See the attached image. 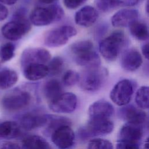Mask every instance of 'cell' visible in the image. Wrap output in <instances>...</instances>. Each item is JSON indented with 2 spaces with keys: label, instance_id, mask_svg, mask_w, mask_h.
<instances>
[{
  "label": "cell",
  "instance_id": "cell-20",
  "mask_svg": "<svg viewBox=\"0 0 149 149\" xmlns=\"http://www.w3.org/2000/svg\"><path fill=\"white\" fill-rule=\"evenodd\" d=\"M76 63L87 69L100 67L101 59L98 54L93 50L76 55L75 58Z\"/></svg>",
  "mask_w": 149,
  "mask_h": 149
},
{
  "label": "cell",
  "instance_id": "cell-28",
  "mask_svg": "<svg viewBox=\"0 0 149 149\" xmlns=\"http://www.w3.org/2000/svg\"><path fill=\"white\" fill-rule=\"evenodd\" d=\"M50 60L47 65L48 75L54 76L61 73L64 65V62L62 58L59 56H55Z\"/></svg>",
  "mask_w": 149,
  "mask_h": 149
},
{
  "label": "cell",
  "instance_id": "cell-27",
  "mask_svg": "<svg viewBox=\"0 0 149 149\" xmlns=\"http://www.w3.org/2000/svg\"><path fill=\"white\" fill-rule=\"evenodd\" d=\"M93 44L90 40H80L73 43L70 49L76 55H78L93 50Z\"/></svg>",
  "mask_w": 149,
  "mask_h": 149
},
{
  "label": "cell",
  "instance_id": "cell-12",
  "mask_svg": "<svg viewBox=\"0 0 149 149\" xmlns=\"http://www.w3.org/2000/svg\"><path fill=\"white\" fill-rule=\"evenodd\" d=\"M98 13L97 10L91 6H85L80 9L75 14L76 23L84 27L92 26L97 20Z\"/></svg>",
  "mask_w": 149,
  "mask_h": 149
},
{
  "label": "cell",
  "instance_id": "cell-35",
  "mask_svg": "<svg viewBox=\"0 0 149 149\" xmlns=\"http://www.w3.org/2000/svg\"><path fill=\"white\" fill-rule=\"evenodd\" d=\"M0 149H22V148L17 143L6 142L0 146Z\"/></svg>",
  "mask_w": 149,
  "mask_h": 149
},
{
  "label": "cell",
  "instance_id": "cell-36",
  "mask_svg": "<svg viewBox=\"0 0 149 149\" xmlns=\"http://www.w3.org/2000/svg\"><path fill=\"white\" fill-rule=\"evenodd\" d=\"M118 5H122L127 6H132L136 5L139 0H116Z\"/></svg>",
  "mask_w": 149,
  "mask_h": 149
},
{
  "label": "cell",
  "instance_id": "cell-22",
  "mask_svg": "<svg viewBox=\"0 0 149 149\" xmlns=\"http://www.w3.org/2000/svg\"><path fill=\"white\" fill-rule=\"evenodd\" d=\"M20 133L19 125L14 121H5L0 123V137L6 139L17 137Z\"/></svg>",
  "mask_w": 149,
  "mask_h": 149
},
{
  "label": "cell",
  "instance_id": "cell-11",
  "mask_svg": "<svg viewBox=\"0 0 149 149\" xmlns=\"http://www.w3.org/2000/svg\"><path fill=\"white\" fill-rule=\"evenodd\" d=\"M51 59L50 52L42 48H31L26 49L22 56V67L32 63L45 64Z\"/></svg>",
  "mask_w": 149,
  "mask_h": 149
},
{
  "label": "cell",
  "instance_id": "cell-37",
  "mask_svg": "<svg viewBox=\"0 0 149 149\" xmlns=\"http://www.w3.org/2000/svg\"><path fill=\"white\" fill-rule=\"evenodd\" d=\"M8 15V10L3 4L0 3V21L5 20Z\"/></svg>",
  "mask_w": 149,
  "mask_h": 149
},
{
  "label": "cell",
  "instance_id": "cell-18",
  "mask_svg": "<svg viewBox=\"0 0 149 149\" xmlns=\"http://www.w3.org/2000/svg\"><path fill=\"white\" fill-rule=\"evenodd\" d=\"M120 111V116L127 122L141 125L145 122L147 115L141 109L136 108L133 105H125Z\"/></svg>",
  "mask_w": 149,
  "mask_h": 149
},
{
  "label": "cell",
  "instance_id": "cell-29",
  "mask_svg": "<svg viewBox=\"0 0 149 149\" xmlns=\"http://www.w3.org/2000/svg\"><path fill=\"white\" fill-rule=\"evenodd\" d=\"M15 49V45L10 42L2 45L0 47V58L1 61L6 62L11 59L14 56Z\"/></svg>",
  "mask_w": 149,
  "mask_h": 149
},
{
  "label": "cell",
  "instance_id": "cell-19",
  "mask_svg": "<svg viewBox=\"0 0 149 149\" xmlns=\"http://www.w3.org/2000/svg\"><path fill=\"white\" fill-rule=\"evenodd\" d=\"M23 75L30 81H37L48 75V67L45 64L32 63L23 67Z\"/></svg>",
  "mask_w": 149,
  "mask_h": 149
},
{
  "label": "cell",
  "instance_id": "cell-13",
  "mask_svg": "<svg viewBox=\"0 0 149 149\" xmlns=\"http://www.w3.org/2000/svg\"><path fill=\"white\" fill-rule=\"evenodd\" d=\"M143 59L140 52L136 49L131 48L125 51L120 59V65L126 70L135 71L141 65Z\"/></svg>",
  "mask_w": 149,
  "mask_h": 149
},
{
  "label": "cell",
  "instance_id": "cell-9",
  "mask_svg": "<svg viewBox=\"0 0 149 149\" xmlns=\"http://www.w3.org/2000/svg\"><path fill=\"white\" fill-rule=\"evenodd\" d=\"M74 133L70 125H64L58 127L52 132V143L59 149H69L74 141Z\"/></svg>",
  "mask_w": 149,
  "mask_h": 149
},
{
  "label": "cell",
  "instance_id": "cell-16",
  "mask_svg": "<svg viewBox=\"0 0 149 149\" xmlns=\"http://www.w3.org/2000/svg\"><path fill=\"white\" fill-rule=\"evenodd\" d=\"M50 116L37 113H27L24 115L20 119V125L25 130H31L46 125Z\"/></svg>",
  "mask_w": 149,
  "mask_h": 149
},
{
  "label": "cell",
  "instance_id": "cell-33",
  "mask_svg": "<svg viewBox=\"0 0 149 149\" xmlns=\"http://www.w3.org/2000/svg\"><path fill=\"white\" fill-rule=\"evenodd\" d=\"M116 149H140L137 142L118 140L116 144Z\"/></svg>",
  "mask_w": 149,
  "mask_h": 149
},
{
  "label": "cell",
  "instance_id": "cell-8",
  "mask_svg": "<svg viewBox=\"0 0 149 149\" xmlns=\"http://www.w3.org/2000/svg\"><path fill=\"white\" fill-rule=\"evenodd\" d=\"M77 98L72 93H63L54 100L49 102V108L56 113H68L74 111L76 108Z\"/></svg>",
  "mask_w": 149,
  "mask_h": 149
},
{
  "label": "cell",
  "instance_id": "cell-15",
  "mask_svg": "<svg viewBox=\"0 0 149 149\" xmlns=\"http://www.w3.org/2000/svg\"><path fill=\"white\" fill-rule=\"evenodd\" d=\"M114 113L113 105L105 100H98L91 104L88 113L91 118H109Z\"/></svg>",
  "mask_w": 149,
  "mask_h": 149
},
{
  "label": "cell",
  "instance_id": "cell-38",
  "mask_svg": "<svg viewBox=\"0 0 149 149\" xmlns=\"http://www.w3.org/2000/svg\"><path fill=\"white\" fill-rule=\"evenodd\" d=\"M141 51L142 53L143 54V55L144 56V57L147 59H148L149 58V45L148 44H145L143 45L142 48H141Z\"/></svg>",
  "mask_w": 149,
  "mask_h": 149
},
{
  "label": "cell",
  "instance_id": "cell-1",
  "mask_svg": "<svg viewBox=\"0 0 149 149\" xmlns=\"http://www.w3.org/2000/svg\"><path fill=\"white\" fill-rule=\"evenodd\" d=\"M64 16V11L58 5L48 7H37L30 13V22L36 26H44L60 20Z\"/></svg>",
  "mask_w": 149,
  "mask_h": 149
},
{
  "label": "cell",
  "instance_id": "cell-25",
  "mask_svg": "<svg viewBox=\"0 0 149 149\" xmlns=\"http://www.w3.org/2000/svg\"><path fill=\"white\" fill-rule=\"evenodd\" d=\"M131 34L136 39L145 41L148 38V29L147 24L143 22L136 20L129 26Z\"/></svg>",
  "mask_w": 149,
  "mask_h": 149
},
{
  "label": "cell",
  "instance_id": "cell-7",
  "mask_svg": "<svg viewBox=\"0 0 149 149\" xmlns=\"http://www.w3.org/2000/svg\"><path fill=\"white\" fill-rule=\"evenodd\" d=\"M133 85L128 79L118 81L111 90L109 97L112 101L118 106H125L130 101L133 94Z\"/></svg>",
  "mask_w": 149,
  "mask_h": 149
},
{
  "label": "cell",
  "instance_id": "cell-34",
  "mask_svg": "<svg viewBox=\"0 0 149 149\" xmlns=\"http://www.w3.org/2000/svg\"><path fill=\"white\" fill-rule=\"evenodd\" d=\"M87 0H63L66 8L69 9H74L85 3Z\"/></svg>",
  "mask_w": 149,
  "mask_h": 149
},
{
  "label": "cell",
  "instance_id": "cell-31",
  "mask_svg": "<svg viewBox=\"0 0 149 149\" xmlns=\"http://www.w3.org/2000/svg\"><path fill=\"white\" fill-rule=\"evenodd\" d=\"M95 4L98 9L107 12L119 6L116 0H95Z\"/></svg>",
  "mask_w": 149,
  "mask_h": 149
},
{
  "label": "cell",
  "instance_id": "cell-4",
  "mask_svg": "<svg viewBox=\"0 0 149 149\" xmlns=\"http://www.w3.org/2000/svg\"><path fill=\"white\" fill-rule=\"evenodd\" d=\"M77 34L76 29L72 26H62L48 31L45 35L44 42L48 47H59L66 44L69 39Z\"/></svg>",
  "mask_w": 149,
  "mask_h": 149
},
{
  "label": "cell",
  "instance_id": "cell-24",
  "mask_svg": "<svg viewBox=\"0 0 149 149\" xmlns=\"http://www.w3.org/2000/svg\"><path fill=\"white\" fill-rule=\"evenodd\" d=\"M18 80L16 72L12 69H5L0 71V88L6 90L14 86Z\"/></svg>",
  "mask_w": 149,
  "mask_h": 149
},
{
  "label": "cell",
  "instance_id": "cell-3",
  "mask_svg": "<svg viewBox=\"0 0 149 149\" xmlns=\"http://www.w3.org/2000/svg\"><path fill=\"white\" fill-rule=\"evenodd\" d=\"M107 70L100 67L87 69L79 74L80 87L84 91L93 92L98 90L107 77Z\"/></svg>",
  "mask_w": 149,
  "mask_h": 149
},
{
  "label": "cell",
  "instance_id": "cell-26",
  "mask_svg": "<svg viewBox=\"0 0 149 149\" xmlns=\"http://www.w3.org/2000/svg\"><path fill=\"white\" fill-rule=\"evenodd\" d=\"M137 105L141 109H148L149 107V88L147 86H141L138 89L135 97Z\"/></svg>",
  "mask_w": 149,
  "mask_h": 149
},
{
  "label": "cell",
  "instance_id": "cell-39",
  "mask_svg": "<svg viewBox=\"0 0 149 149\" xmlns=\"http://www.w3.org/2000/svg\"><path fill=\"white\" fill-rule=\"evenodd\" d=\"M17 0H0V3L2 4H5L11 5L15 4Z\"/></svg>",
  "mask_w": 149,
  "mask_h": 149
},
{
  "label": "cell",
  "instance_id": "cell-21",
  "mask_svg": "<svg viewBox=\"0 0 149 149\" xmlns=\"http://www.w3.org/2000/svg\"><path fill=\"white\" fill-rule=\"evenodd\" d=\"M43 93L45 98L50 102L63 93L62 84L56 79L49 80L44 85Z\"/></svg>",
  "mask_w": 149,
  "mask_h": 149
},
{
  "label": "cell",
  "instance_id": "cell-5",
  "mask_svg": "<svg viewBox=\"0 0 149 149\" xmlns=\"http://www.w3.org/2000/svg\"><path fill=\"white\" fill-rule=\"evenodd\" d=\"M30 29V22L24 15L20 13L17 15L15 20L3 25L2 28V33L6 38L15 41L20 39Z\"/></svg>",
  "mask_w": 149,
  "mask_h": 149
},
{
  "label": "cell",
  "instance_id": "cell-41",
  "mask_svg": "<svg viewBox=\"0 0 149 149\" xmlns=\"http://www.w3.org/2000/svg\"><path fill=\"white\" fill-rule=\"evenodd\" d=\"M144 149H148V139H147L146 141L145 142V144H144Z\"/></svg>",
  "mask_w": 149,
  "mask_h": 149
},
{
  "label": "cell",
  "instance_id": "cell-6",
  "mask_svg": "<svg viewBox=\"0 0 149 149\" xmlns=\"http://www.w3.org/2000/svg\"><path fill=\"white\" fill-rule=\"evenodd\" d=\"M30 93L23 90H14L7 93L2 100V107L8 111H17L26 107L30 102Z\"/></svg>",
  "mask_w": 149,
  "mask_h": 149
},
{
  "label": "cell",
  "instance_id": "cell-40",
  "mask_svg": "<svg viewBox=\"0 0 149 149\" xmlns=\"http://www.w3.org/2000/svg\"><path fill=\"white\" fill-rule=\"evenodd\" d=\"M40 2L43 4H50L54 2L56 0H38Z\"/></svg>",
  "mask_w": 149,
  "mask_h": 149
},
{
  "label": "cell",
  "instance_id": "cell-14",
  "mask_svg": "<svg viewBox=\"0 0 149 149\" xmlns=\"http://www.w3.org/2000/svg\"><path fill=\"white\" fill-rule=\"evenodd\" d=\"M138 11L133 9H122L116 12L111 17V23L114 27L129 26L137 20Z\"/></svg>",
  "mask_w": 149,
  "mask_h": 149
},
{
  "label": "cell",
  "instance_id": "cell-30",
  "mask_svg": "<svg viewBox=\"0 0 149 149\" xmlns=\"http://www.w3.org/2000/svg\"><path fill=\"white\" fill-rule=\"evenodd\" d=\"M87 149H113V145L108 140L100 138L94 139L89 141Z\"/></svg>",
  "mask_w": 149,
  "mask_h": 149
},
{
  "label": "cell",
  "instance_id": "cell-2",
  "mask_svg": "<svg viewBox=\"0 0 149 149\" xmlns=\"http://www.w3.org/2000/svg\"><path fill=\"white\" fill-rule=\"evenodd\" d=\"M125 41L124 33L121 31H115L100 42V52L106 60L113 61L120 54Z\"/></svg>",
  "mask_w": 149,
  "mask_h": 149
},
{
  "label": "cell",
  "instance_id": "cell-17",
  "mask_svg": "<svg viewBox=\"0 0 149 149\" xmlns=\"http://www.w3.org/2000/svg\"><path fill=\"white\" fill-rule=\"evenodd\" d=\"M143 135L142 125L126 122L119 130V140L137 142L141 140Z\"/></svg>",
  "mask_w": 149,
  "mask_h": 149
},
{
  "label": "cell",
  "instance_id": "cell-10",
  "mask_svg": "<svg viewBox=\"0 0 149 149\" xmlns=\"http://www.w3.org/2000/svg\"><path fill=\"white\" fill-rule=\"evenodd\" d=\"M113 128V123L109 118H90L84 131L88 136H101L109 134Z\"/></svg>",
  "mask_w": 149,
  "mask_h": 149
},
{
  "label": "cell",
  "instance_id": "cell-23",
  "mask_svg": "<svg viewBox=\"0 0 149 149\" xmlns=\"http://www.w3.org/2000/svg\"><path fill=\"white\" fill-rule=\"evenodd\" d=\"M22 149H51L49 143L42 137L32 135L23 141Z\"/></svg>",
  "mask_w": 149,
  "mask_h": 149
},
{
  "label": "cell",
  "instance_id": "cell-32",
  "mask_svg": "<svg viewBox=\"0 0 149 149\" xmlns=\"http://www.w3.org/2000/svg\"><path fill=\"white\" fill-rule=\"evenodd\" d=\"M79 74L74 70H67L62 78V81L64 85L66 86H72L79 82Z\"/></svg>",
  "mask_w": 149,
  "mask_h": 149
}]
</instances>
